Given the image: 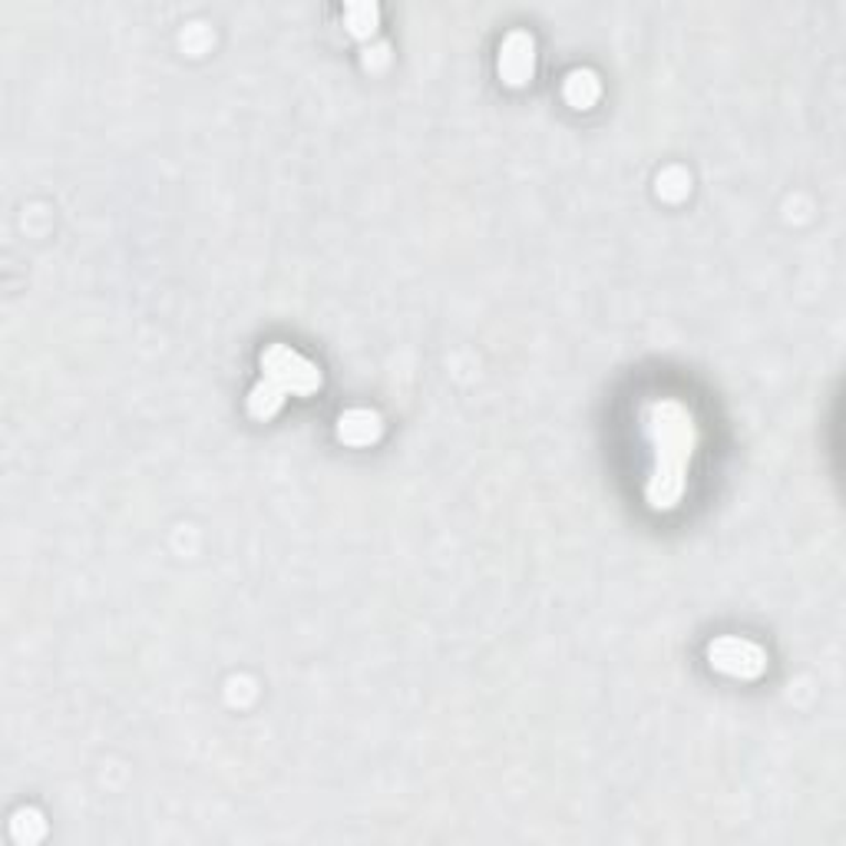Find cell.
<instances>
[{
  "label": "cell",
  "mask_w": 846,
  "mask_h": 846,
  "mask_svg": "<svg viewBox=\"0 0 846 846\" xmlns=\"http://www.w3.org/2000/svg\"><path fill=\"white\" fill-rule=\"evenodd\" d=\"M261 384L248 397V410L255 417H271L288 394H311L321 387L318 367L285 344H271L261 354Z\"/></svg>",
  "instance_id": "7a4b0ae2"
},
{
  "label": "cell",
  "mask_w": 846,
  "mask_h": 846,
  "mask_svg": "<svg viewBox=\"0 0 846 846\" xmlns=\"http://www.w3.org/2000/svg\"><path fill=\"white\" fill-rule=\"evenodd\" d=\"M566 99L576 106V109H589L596 99H599V79L596 73L589 69H572L566 76Z\"/></svg>",
  "instance_id": "8992f818"
},
{
  "label": "cell",
  "mask_w": 846,
  "mask_h": 846,
  "mask_svg": "<svg viewBox=\"0 0 846 846\" xmlns=\"http://www.w3.org/2000/svg\"><path fill=\"white\" fill-rule=\"evenodd\" d=\"M711 665L718 672H728V675H738V678H754L764 672V652L754 645V642H745V639H718L711 649Z\"/></svg>",
  "instance_id": "3957f363"
},
{
  "label": "cell",
  "mask_w": 846,
  "mask_h": 846,
  "mask_svg": "<svg viewBox=\"0 0 846 846\" xmlns=\"http://www.w3.org/2000/svg\"><path fill=\"white\" fill-rule=\"evenodd\" d=\"M338 433H341V440H347V443H371V440L381 433V420H377V414H371V410H351V414L341 417Z\"/></svg>",
  "instance_id": "5b68a950"
},
{
  "label": "cell",
  "mask_w": 846,
  "mask_h": 846,
  "mask_svg": "<svg viewBox=\"0 0 846 846\" xmlns=\"http://www.w3.org/2000/svg\"><path fill=\"white\" fill-rule=\"evenodd\" d=\"M347 23H351V30L361 33V36L374 33V26H377V7H371V3L347 7Z\"/></svg>",
  "instance_id": "52a82bcc"
},
{
  "label": "cell",
  "mask_w": 846,
  "mask_h": 846,
  "mask_svg": "<svg viewBox=\"0 0 846 846\" xmlns=\"http://www.w3.org/2000/svg\"><path fill=\"white\" fill-rule=\"evenodd\" d=\"M649 430L655 433V443L665 440V447H668L665 457H658V463H655V476H652V486H649V503L655 510H668L682 496V490H685V476L682 473L692 463L688 450H672V447L695 443V424H692V417L678 404L665 400V404L652 407Z\"/></svg>",
  "instance_id": "6da1fadb"
},
{
  "label": "cell",
  "mask_w": 846,
  "mask_h": 846,
  "mask_svg": "<svg viewBox=\"0 0 846 846\" xmlns=\"http://www.w3.org/2000/svg\"><path fill=\"white\" fill-rule=\"evenodd\" d=\"M533 36L529 33H510L503 50H500V73L506 76V83L520 86L533 76V66H536V53H533Z\"/></svg>",
  "instance_id": "277c9868"
}]
</instances>
